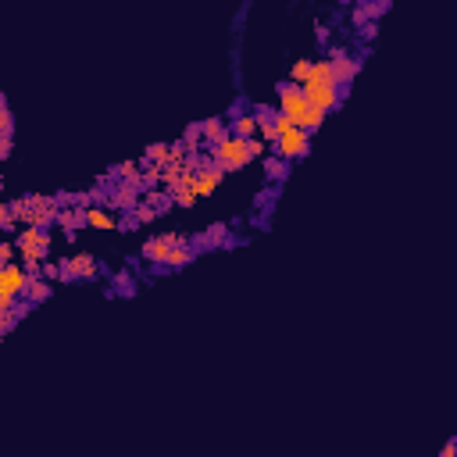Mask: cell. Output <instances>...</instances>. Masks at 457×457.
Instances as JSON below:
<instances>
[{"instance_id": "cell-27", "label": "cell", "mask_w": 457, "mask_h": 457, "mask_svg": "<svg viewBox=\"0 0 457 457\" xmlns=\"http://www.w3.org/2000/svg\"><path fill=\"white\" fill-rule=\"evenodd\" d=\"M175 204H179V208H193V204H197L193 190H179V193H175Z\"/></svg>"}, {"instance_id": "cell-21", "label": "cell", "mask_w": 457, "mask_h": 457, "mask_svg": "<svg viewBox=\"0 0 457 457\" xmlns=\"http://www.w3.org/2000/svg\"><path fill=\"white\" fill-rule=\"evenodd\" d=\"M147 161H158V165H172V143H154V147H147Z\"/></svg>"}, {"instance_id": "cell-1", "label": "cell", "mask_w": 457, "mask_h": 457, "mask_svg": "<svg viewBox=\"0 0 457 457\" xmlns=\"http://www.w3.org/2000/svg\"><path fill=\"white\" fill-rule=\"evenodd\" d=\"M275 93H279V111H283V115L297 125V129L311 133V136L322 129L325 111L311 108V100L304 97V90H300V86H293V83L286 79V83H279V86H275Z\"/></svg>"}, {"instance_id": "cell-23", "label": "cell", "mask_w": 457, "mask_h": 457, "mask_svg": "<svg viewBox=\"0 0 457 457\" xmlns=\"http://www.w3.org/2000/svg\"><path fill=\"white\" fill-rule=\"evenodd\" d=\"M158 215H161V211H154V208H150V204H140V208L133 211V218H136L140 225H147V222H154Z\"/></svg>"}, {"instance_id": "cell-25", "label": "cell", "mask_w": 457, "mask_h": 457, "mask_svg": "<svg viewBox=\"0 0 457 457\" xmlns=\"http://www.w3.org/2000/svg\"><path fill=\"white\" fill-rule=\"evenodd\" d=\"M65 272H61V261L54 265V261H43V279H47V283H50V279H61Z\"/></svg>"}, {"instance_id": "cell-16", "label": "cell", "mask_w": 457, "mask_h": 457, "mask_svg": "<svg viewBox=\"0 0 457 457\" xmlns=\"http://www.w3.org/2000/svg\"><path fill=\"white\" fill-rule=\"evenodd\" d=\"M311 75H315V61H311V58H300V61L293 65V72H290V83H293V86H308Z\"/></svg>"}, {"instance_id": "cell-15", "label": "cell", "mask_w": 457, "mask_h": 457, "mask_svg": "<svg viewBox=\"0 0 457 457\" xmlns=\"http://www.w3.org/2000/svg\"><path fill=\"white\" fill-rule=\"evenodd\" d=\"M311 83H318V86H340V83H336V68H333V61H329V58L315 61V75H311Z\"/></svg>"}, {"instance_id": "cell-10", "label": "cell", "mask_w": 457, "mask_h": 457, "mask_svg": "<svg viewBox=\"0 0 457 457\" xmlns=\"http://www.w3.org/2000/svg\"><path fill=\"white\" fill-rule=\"evenodd\" d=\"M225 233H228V225H225V222H215V225H208V233L193 240V250L200 254L204 247H218V243H228V240H225Z\"/></svg>"}, {"instance_id": "cell-14", "label": "cell", "mask_w": 457, "mask_h": 457, "mask_svg": "<svg viewBox=\"0 0 457 457\" xmlns=\"http://www.w3.org/2000/svg\"><path fill=\"white\" fill-rule=\"evenodd\" d=\"M383 11H390L386 0H383V4H358V8H354V18H350V22H354V25H372Z\"/></svg>"}, {"instance_id": "cell-28", "label": "cell", "mask_w": 457, "mask_h": 457, "mask_svg": "<svg viewBox=\"0 0 457 457\" xmlns=\"http://www.w3.org/2000/svg\"><path fill=\"white\" fill-rule=\"evenodd\" d=\"M325 58H329V61H333V65H336V61H343V58H350V50H347V47H329V50H325Z\"/></svg>"}, {"instance_id": "cell-12", "label": "cell", "mask_w": 457, "mask_h": 457, "mask_svg": "<svg viewBox=\"0 0 457 457\" xmlns=\"http://www.w3.org/2000/svg\"><path fill=\"white\" fill-rule=\"evenodd\" d=\"M228 129H233V136H240V140H254L261 125H258V118H254V115H236L233 122H228Z\"/></svg>"}, {"instance_id": "cell-3", "label": "cell", "mask_w": 457, "mask_h": 457, "mask_svg": "<svg viewBox=\"0 0 457 457\" xmlns=\"http://www.w3.org/2000/svg\"><path fill=\"white\" fill-rule=\"evenodd\" d=\"M275 150V158H283V161H297V158H308V150H311V133H304V129H293L279 136V143L272 147Z\"/></svg>"}, {"instance_id": "cell-5", "label": "cell", "mask_w": 457, "mask_h": 457, "mask_svg": "<svg viewBox=\"0 0 457 457\" xmlns=\"http://www.w3.org/2000/svg\"><path fill=\"white\" fill-rule=\"evenodd\" d=\"M304 90V97L311 100V108H318V111H336L340 104H343V97H347V90H340V86H318V83H308V86H300Z\"/></svg>"}, {"instance_id": "cell-8", "label": "cell", "mask_w": 457, "mask_h": 457, "mask_svg": "<svg viewBox=\"0 0 457 457\" xmlns=\"http://www.w3.org/2000/svg\"><path fill=\"white\" fill-rule=\"evenodd\" d=\"M11 136H15V115L8 111V100L0 97V158H11Z\"/></svg>"}, {"instance_id": "cell-32", "label": "cell", "mask_w": 457, "mask_h": 457, "mask_svg": "<svg viewBox=\"0 0 457 457\" xmlns=\"http://www.w3.org/2000/svg\"><path fill=\"white\" fill-rule=\"evenodd\" d=\"M250 154H254V158H261V154H265V143H261L258 136H254V140H250Z\"/></svg>"}, {"instance_id": "cell-33", "label": "cell", "mask_w": 457, "mask_h": 457, "mask_svg": "<svg viewBox=\"0 0 457 457\" xmlns=\"http://www.w3.org/2000/svg\"><path fill=\"white\" fill-rule=\"evenodd\" d=\"M440 457H457V440H447V447H443Z\"/></svg>"}, {"instance_id": "cell-6", "label": "cell", "mask_w": 457, "mask_h": 457, "mask_svg": "<svg viewBox=\"0 0 457 457\" xmlns=\"http://www.w3.org/2000/svg\"><path fill=\"white\" fill-rule=\"evenodd\" d=\"M61 283H72V279H86V283H93L97 279V258L93 254H75V258H65L61 261Z\"/></svg>"}, {"instance_id": "cell-30", "label": "cell", "mask_w": 457, "mask_h": 457, "mask_svg": "<svg viewBox=\"0 0 457 457\" xmlns=\"http://www.w3.org/2000/svg\"><path fill=\"white\" fill-rule=\"evenodd\" d=\"M15 322H18V315H15V311H8L4 318H0V333H4V336H8V333H11V329H15Z\"/></svg>"}, {"instance_id": "cell-18", "label": "cell", "mask_w": 457, "mask_h": 457, "mask_svg": "<svg viewBox=\"0 0 457 457\" xmlns=\"http://www.w3.org/2000/svg\"><path fill=\"white\" fill-rule=\"evenodd\" d=\"M86 225H90V228H118V222H115L108 211H100V208H90V211H86Z\"/></svg>"}, {"instance_id": "cell-11", "label": "cell", "mask_w": 457, "mask_h": 457, "mask_svg": "<svg viewBox=\"0 0 457 457\" xmlns=\"http://www.w3.org/2000/svg\"><path fill=\"white\" fill-rule=\"evenodd\" d=\"M333 68H336V83H340V90H347L354 79H358L361 61H358V58H343V61H336Z\"/></svg>"}, {"instance_id": "cell-34", "label": "cell", "mask_w": 457, "mask_h": 457, "mask_svg": "<svg viewBox=\"0 0 457 457\" xmlns=\"http://www.w3.org/2000/svg\"><path fill=\"white\" fill-rule=\"evenodd\" d=\"M361 36H365V40H375V22H372V25H361Z\"/></svg>"}, {"instance_id": "cell-22", "label": "cell", "mask_w": 457, "mask_h": 457, "mask_svg": "<svg viewBox=\"0 0 457 457\" xmlns=\"http://www.w3.org/2000/svg\"><path fill=\"white\" fill-rule=\"evenodd\" d=\"M29 211H33L29 197H18V200H11V215H15V222H22V228L29 225Z\"/></svg>"}, {"instance_id": "cell-26", "label": "cell", "mask_w": 457, "mask_h": 457, "mask_svg": "<svg viewBox=\"0 0 457 457\" xmlns=\"http://www.w3.org/2000/svg\"><path fill=\"white\" fill-rule=\"evenodd\" d=\"M15 250H18L15 243H0V265H4V268L15 261Z\"/></svg>"}, {"instance_id": "cell-31", "label": "cell", "mask_w": 457, "mask_h": 457, "mask_svg": "<svg viewBox=\"0 0 457 457\" xmlns=\"http://www.w3.org/2000/svg\"><path fill=\"white\" fill-rule=\"evenodd\" d=\"M136 225H140V222H136V218L129 215V218H122V222H118V233H133Z\"/></svg>"}, {"instance_id": "cell-29", "label": "cell", "mask_w": 457, "mask_h": 457, "mask_svg": "<svg viewBox=\"0 0 457 457\" xmlns=\"http://www.w3.org/2000/svg\"><path fill=\"white\" fill-rule=\"evenodd\" d=\"M115 290H118L122 297H129V293H133V279H129V275H118V279H115Z\"/></svg>"}, {"instance_id": "cell-20", "label": "cell", "mask_w": 457, "mask_h": 457, "mask_svg": "<svg viewBox=\"0 0 457 457\" xmlns=\"http://www.w3.org/2000/svg\"><path fill=\"white\" fill-rule=\"evenodd\" d=\"M265 172H268V179L283 183L286 175H290V161H283V158H268V161H265Z\"/></svg>"}, {"instance_id": "cell-17", "label": "cell", "mask_w": 457, "mask_h": 457, "mask_svg": "<svg viewBox=\"0 0 457 457\" xmlns=\"http://www.w3.org/2000/svg\"><path fill=\"white\" fill-rule=\"evenodd\" d=\"M143 204H150L154 211H161V215H165V211L175 204V197H172L168 190H147V193H143Z\"/></svg>"}, {"instance_id": "cell-9", "label": "cell", "mask_w": 457, "mask_h": 457, "mask_svg": "<svg viewBox=\"0 0 457 457\" xmlns=\"http://www.w3.org/2000/svg\"><path fill=\"white\" fill-rule=\"evenodd\" d=\"M200 129H204V147H218L233 129H225V118H208V122H200Z\"/></svg>"}, {"instance_id": "cell-19", "label": "cell", "mask_w": 457, "mask_h": 457, "mask_svg": "<svg viewBox=\"0 0 457 457\" xmlns=\"http://www.w3.org/2000/svg\"><path fill=\"white\" fill-rule=\"evenodd\" d=\"M193 258H197V250H193V247H186V243H179V247L172 250V258H168V268H186Z\"/></svg>"}, {"instance_id": "cell-2", "label": "cell", "mask_w": 457, "mask_h": 457, "mask_svg": "<svg viewBox=\"0 0 457 457\" xmlns=\"http://www.w3.org/2000/svg\"><path fill=\"white\" fill-rule=\"evenodd\" d=\"M211 161H215L222 172H240V168H247V165L254 161L250 140H240V136L228 133L218 147H211Z\"/></svg>"}, {"instance_id": "cell-24", "label": "cell", "mask_w": 457, "mask_h": 457, "mask_svg": "<svg viewBox=\"0 0 457 457\" xmlns=\"http://www.w3.org/2000/svg\"><path fill=\"white\" fill-rule=\"evenodd\" d=\"M0 228H8V233H15V215H11V204L0 208Z\"/></svg>"}, {"instance_id": "cell-35", "label": "cell", "mask_w": 457, "mask_h": 457, "mask_svg": "<svg viewBox=\"0 0 457 457\" xmlns=\"http://www.w3.org/2000/svg\"><path fill=\"white\" fill-rule=\"evenodd\" d=\"M454 440H457V436H454Z\"/></svg>"}, {"instance_id": "cell-4", "label": "cell", "mask_w": 457, "mask_h": 457, "mask_svg": "<svg viewBox=\"0 0 457 457\" xmlns=\"http://www.w3.org/2000/svg\"><path fill=\"white\" fill-rule=\"evenodd\" d=\"M183 243V236L179 233H165V236H154V240H147L143 243V250H140V258L143 261H150V265H161V268H168V258H172V250Z\"/></svg>"}, {"instance_id": "cell-13", "label": "cell", "mask_w": 457, "mask_h": 457, "mask_svg": "<svg viewBox=\"0 0 457 457\" xmlns=\"http://www.w3.org/2000/svg\"><path fill=\"white\" fill-rule=\"evenodd\" d=\"M50 293H54V286H50L43 275H33V279H29V286H25V297H22V300H29V304H43Z\"/></svg>"}, {"instance_id": "cell-7", "label": "cell", "mask_w": 457, "mask_h": 457, "mask_svg": "<svg viewBox=\"0 0 457 457\" xmlns=\"http://www.w3.org/2000/svg\"><path fill=\"white\" fill-rule=\"evenodd\" d=\"M140 193H143V190L133 186V183H115V186H111V197H108V208H111V211H129V215H133V211L143 204Z\"/></svg>"}]
</instances>
